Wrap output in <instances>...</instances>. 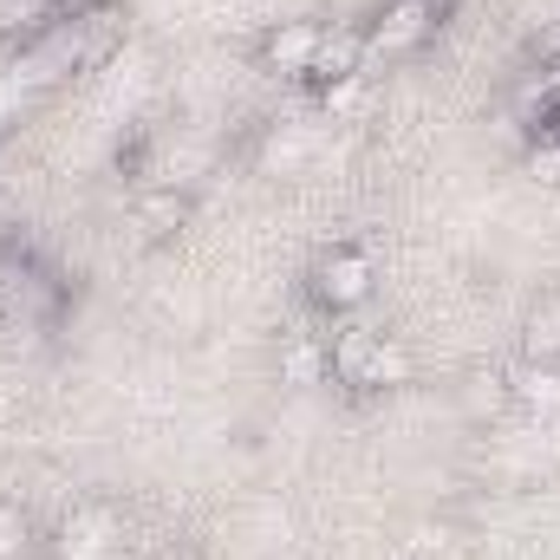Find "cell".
Here are the masks:
<instances>
[{
  "instance_id": "6da1fadb",
  "label": "cell",
  "mask_w": 560,
  "mask_h": 560,
  "mask_svg": "<svg viewBox=\"0 0 560 560\" xmlns=\"http://www.w3.org/2000/svg\"><path fill=\"white\" fill-rule=\"evenodd\" d=\"M332 378L359 385V392H398V385H411V352H405V339H392L378 326H339L332 332Z\"/></svg>"
},
{
  "instance_id": "7a4b0ae2",
  "label": "cell",
  "mask_w": 560,
  "mask_h": 560,
  "mask_svg": "<svg viewBox=\"0 0 560 560\" xmlns=\"http://www.w3.org/2000/svg\"><path fill=\"white\" fill-rule=\"evenodd\" d=\"M372 255L365 248H352V242H332V248H319V261L306 268V293H313V306L319 313H359L365 300H372Z\"/></svg>"
},
{
  "instance_id": "3957f363",
  "label": "cell",
  "mask_w": 560,
  "mask_h": 560,
  "mask_svg": "<svg viewBox=\"0 0 560 560\" xmlns=\"http://www.w3.org/2000/svg\"><path fill=\"white\" fill-rule=\"evenodd\" d=\"M118 535H125L118 509L98 502V495H85V502H72V509L59 515V528H52V555L59 560H105L112 548H118Z\"/></svg>"
},
{
  "instance_id": "277c9868",
  "label": "cell",
  "mask_w": 560,
  "mask_h": 560,
  "mask_svg": "<svg viewBox=\"0 0 560 560\" xmlns=\"http://www.w3.org/2000/svg\"><path fill=\"white\" fill-rule=\"evenodd\" d=\"M430 33H436V0H385L378 26H365V46L372 59H405Z\"/></svg>"
},
{
  "instance_id": "5b68a950",
  "label": "cell",
  "mask_w": 560,
  "mask_h": 560,
  "mask_svg": "<svg viewBox=\"0 0 560 560\" xmlns=\"http://www.w3.org/2000/svg\"><path fill=\"white\" fill-rule=\"evenodd\" d=\"M365 66H372V46H365V26H346V20H332L326 33H319V52H313V66H306V85H339V79H365Z\"/></svg>"
},
{
  "instance_id": "8992f818",
  "label": "cell",
  "mask_w": 560,
  "mask_h": 560,
  "mask_svg": "<svg viewBox=\"0 0 560 560\" xmlns=\"http://www.w3.org/2000/svg\"><path fill=\"white\" fill-rule=\"evenodd\" d=\"M319 33H326V20H280L261 33V72H280V79H306V66H313V52H319Z\"/></svg>"
},
{
  "instance_id": "52a82bcc",
  "label": "cell",
  "mask_w": 560,
  "mask_h": 560,
  "mask_svg": "<svg viewBox=\"0 0 560 560\" xmlns=\"http://www.w3.org/2000/svg\"><path fill=\"white\" fill-rule=\"evenodd\" d=\"M326 378H332V339H319V332H287V339H280V385L313 392V385H326Z\"/></svg>"
},
{
  "instance_id": "ba28073f",
  "label": "cell",
  "mask_w": 560,
  "mask_h": 560,
  "mask_svg": "<svg viewBox=\"0 0 560 560\" xmlns=\"http://www.w3.org/2000/svg\"><path fill=\"white\" fill-rule=\"evenodd\" d=\"M509 405L528 411V418H560V365L522 359V365L509 372Z\"/></svg>"
},
{
  "instance_id": "9c48e42d",
  "label": "cell",
  "mask_w": 560,
  "mask_h": 560,
  "mask_svg": "<svg viewBox=\"0 0 560 560\" xmlns=\"http://www.w3.org/2000/svg\"><path fill=\"white\" fill-rule=\"evenodd\" d=\"M522 359L535 365H560V293H541L528 313H522Z\"/></svg>"
},
{
  "instance_id": "30bf717a",
  "label": "cell",
  "mask_w": 560,
  "mask_h": 560,
  "mask_svg": "<svg viewBox=\"0 0 560 560\" xmlns=\"http://www.w3.org/2000/svg\"><path fill=\"white\" fill-rule=\"evenodd\" d=\"M183 222H189V202H183L176 189H156V196H143L138 202L143 242H170V235H183Z\"/></svg>"
},
{
  "instance_id": "8fae6325",
  "label": "cell",
  "mask_w": 560,
  "mask_h": 560,
  "mask_svg": "<svg viewBox=\"0 0 560 560\" xmlns=\"http://www.w3.org/2000/svg\"><path fill=\"white\" fill-rule=\"evenodd\" d=\"M26 548H33V515L13 495H0V560H26Z\"/></svg>"
},
{
  "instance_id": "7c38bea8",
  "label": "cell",
  "mask_w": 560,
  "mask_h": 560,
  "mask_svg": "<svg viewBox=\"0 0 560 560\" xmlns=\"http://www.w3.org/2000/svg\"><path fill=\"white\" fill-rule=\"evenodd\" d=\"M463 405H469L476 418H495V411L509 405V372H476L469 392H463Z\"/></svg>"
},
{
  "instance_id": "4fadbf2b",
  "label": "cell",
  "mask_w": 560,
  "mask_h": 560,
  "mask_svg": "<svg viewBox=\"0 0 560 560\" xmlns=\"http://www.w3.org/2000/svg\"><path fill=\"white\" fill-rule=\"evenodd\" d=\"M528 176L535 183H548V189H560V138H528Z\"/></svg>"
},
{
  "instance_id": "5bb4252c",
  "label": "cell",
  "mask_w": 560,
  "mask_h": 560,
  "mask_svg": "<svg viewBox=\"0 0 560 560\" xmlns=\"http://www.w3.org/2000/svg\"><path fill=\"white\" fill-rule=\"evenodd\" d=\"M59 0H0V33H20V26H33V20H46Z\"/></svg>"
},
{
  "instance_id": "9a60e30c",
  "label": "cell",
  "mask_w": 560,
  "mask_h": 560,
  "mask_svg": "<svg viewBox=\"0 0 560 560\" xmlns=\"http://www.w3.org/2000/svg\"><path fill=\"white\" fill-rule=\"evenodd\" d=\"M300 156H306V138H300V131H275L268 150H261V163H268V170H293Z\"/></svg>"
},
{
  "instance_id": "2e32d148",
  "label": "cell",
  "mask_w": 560,
  "mask_h": 560,
  "mask_svg": "<svg viewBox=\"0 0 560 560\" xmlns=\"http://www.w3.org/2000/svg\"><path fill=\"white\" fill-rule=\"evenodd\" d=\"M359 92H365V79H339V85H326L319 98H326V112H352V105H359Z\"/></svg>"
},
{
  "instance_id": "e0dca14e",
  "label": "cell",
  "mask_w": 560,
  "mask_h": 560,
  "mask_svg": "<svg viewBox=\"0 0 560 560\" xmlns=\"http://www.w3.org/2000/svg\"><path fill=\"white\" fill-rule=\"evenodd\" d=\"M548 138H560V92H555V105H548Z\"/></svg>"
}]
</instances>
